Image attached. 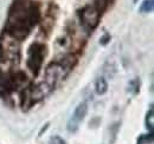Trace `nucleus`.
Instances as JSON below:
<instances>
[{"instance_id":"obj_10","label":"nucleus","mask_w":154,"mask_h":144,"mask_svg":"<svg viewBox=\"0 0 154 144\" xmlns=\"http://www.w3.org/2000/svg\"><path fill=\"white\" fill-rule=\"evenodd\" d=\"M110 39H112V37H110V34L108 33V32H106L103 36L100 38V44L102 45V46H106L109 41H110Z\"/></svg>"},{"instance_id":"obj_7","label":"nucleus","mask_w":154,"mask_h":144,"mask_svg":"<svg viewBox=\"0 0 154 144\" xmlns=\"http://www.w3.org/2000/svg\"><path fill=\"white\" fill-rule=\"evenodd\" d=\"M153 8L154 0H143L140 6V12L141 13H151V12H153Z\"/></svg>"},{"instance_id":"obj_8","label":"nucleus","mask_w":154,"mask_h":144,"mask_svg":"<svg viewBox=\"0 0 154 144\" xmlns=\"http://www.w3.org/2000/svg\"><path fill=\"white\" fill-rule=\"evenodd\" d=\"M146 122H147V126H149V129L152 130V128H153V105H151L149 111L147 112Z\"/></svg>"},{"instance_id":"obj_11","label":"nucleus","mask_w":154,"mask_h":144,"mask_svg":"<svg viewBox=\"0 0 154 144\" xmlns=\"http://www.w3.org/2000/svg\"><path fill=\"white\" fill-rule=\"evenodd\" d=\"M50 144H66L65 143V141L60 137V136H58V135H56V136H52L51 138H50V142H49Z\"/></svg>"},{"instance_id":"obj_1","label":"nucleus","mask_w":154,"mask_h":144,"mask_svg":"<svg viewBox=\"0 0 154 144\" xmlns=\"http://www.w3.org/2000/svg\"><path fill=\"white\" fill-rule=\"evenodd\" d=\"M42 18L40 8L36 2L27 0H14L12 4L6 24V33L12 39L21 41L30 34Z\"/></svg>"},{"instance_id":"obj_3","label":"nucleus","mask_w":154,"mask_h":144,"mask_svg":"<svg viewBox=\"0 0 154 144\" xmlns=\"http://www.w3.org/2000/svg\"><path fill=\"white\" fill-rule=\"evenodd\" d=\"M78 16H79L81 22L84 26V28L88 30V31H93V30H95L97 27L102 14H100L97 12L96 8L94 6L87 5L82 10H79Z\"/></svg>"},{"instance_id":"obj_4","label":"nucleus","mask_w":154,"mask_h":144,"mask_svg":"<svg viewBox=\"0 0 154 144\" xmlns=\"http://www.w3.org/2000/svg\"><path fill=\"white\" fill-rule=\"evenodd\" d=\"M68 71L64 69V66L62 65L60 62H54L50 63L49 66L45 70V83L50 86V88H55L57 85V83L65 77V74Z\"/></svg>"},{"instance_id":"obj_12","label":"nucleus","mask_w":154,"mask_h":144,"mask_svg":"<svg viewBox=\"0 0 154 144\" xmlns=\"http://www.w3.org/2000/svg\"><path fill=\"white\" fill-rule=\"evenodd\" d=\"M49 125H50V123L48 122V123H46L45 125H44L43 128H42V129H40V131H39V134H38L39 136H42V135H43V132H45V131L48 130V128H49Z\"/></svg>"},{"instance_id":"obj_6","label":"nucleus","mask_w":154,"mask_h":144,"mask_svg":"<svg viewBox=\"0 0 154 144\" xmlns=\"http://www.w3.org/2000/svg\"><path fill=\"white\" fill-rule=\"evenodd\" d=\"M95 91L98 96H103L108 92V82L104 77H98L95 82Z\"/></svg>"},{"instance_id":"obj_2","label":"nucleus","mask_w":154,"mask_h":144,"mask_svg":"<svg viewBox=\"0 0 154 144\" xmlns=\"http://www.w3.org/2000/svg\"><path fill=\"white\" fill-rule=\"evenodd\" d=\"M46 53V47L44 44L42 43H33L27 51V68L33 72L35 76H38L42 65H43V60L45 58Z\"/></svg>"},{"instance_id":"obj_9","label":"nucleus","mask_w":154,"mask_h":144,"mask_svg":"<svg viewBox=\"0 0 154 144\" xmlns=\"http://www.w3.org/2000/svg\"><path fill=\"white\" fill-rule=\"evenodd\" d=\"M119 125H120V123H114L113 125L110 126V131H112V137H113V140H112V143H114L116 140V136H117V131H119Z\"/></svg>"},{"instance_id":"obj_5","label":"nucleus","mask_w":154,"mask_h":144,"mask_svg":"<svg viewBox=\"0 0 154 144\" xmlns=\"http://www.w3.org/2000/svg\"><path fill=\"white\" fill-rule=\"evenodd\" d=\"M87 113H88V104L85 102H81L75 109L70 121L68 122V131L69 132H76L81 122L84 119Z\"/></svg>"}]
</instances>
